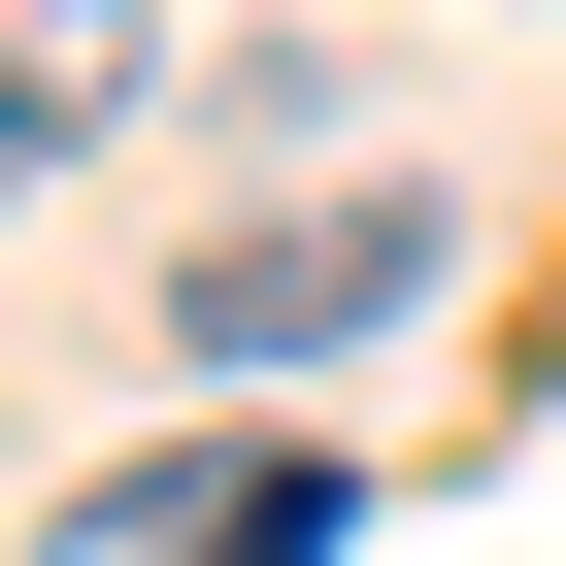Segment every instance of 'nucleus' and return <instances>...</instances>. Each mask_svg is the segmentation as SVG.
Segmentation results:
<instances>
[{"instance_id":"f257e3e1","label":"nucleus","mask_w":566,"mask_h":566,"mask_svg":"<svg viewBox=\"0 0 566 566\" xmlns=\"http://www.w3.org/2000/svg\"><path fill=\"white\" fill-rule=\"evenodd\" d=\"M433 200L400 167H334V200H266V233H200L167 266V367H233V400H301V367H367V334H433Z\"/></svg>"},{"instance_id":"f03ea898","label":"nucleus","mask_w":566,"mask_h":566,"mask_svg":"<svg viewBox=\"0 0 566 566\" xmlns=\"http://www.w3.org/2000/svg\"><path fill=\"white\" fill-rule=\"evenodd\" d=\"M134 67H167V0H0V200L67 134H134Z\"/></svg>"},{"instance_id":"7ed1b4c3","label":"nucleus","mask_w":566,"mask_h":566,"mask_svg":"<svg viewBox=\"0 0 566 566\" xmlns=\"http://www.w3.org/2000/svg\"><path fill=\"white\" fill-rule=\"evenodd\" d=\"M134 533L167 566H334V433H200V467H134Z\"/></svg>"}]
</instances>
